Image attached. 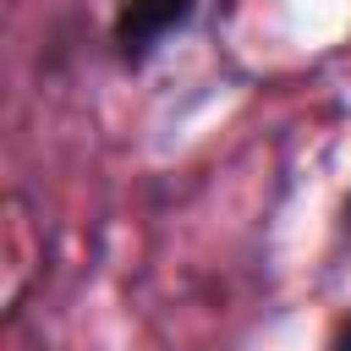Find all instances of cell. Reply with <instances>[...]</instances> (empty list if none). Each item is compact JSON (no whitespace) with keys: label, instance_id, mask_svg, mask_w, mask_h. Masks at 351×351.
I'll return each instance as SVG.
<instances>
[{"label":"cell","instance_id":"obj_1","mask_svg":"<svg viewBox=\"0 0 351 351\" xmlns=\"http://www.w3.org/2000/svg\"><path fill=\"white\" fill-rule=\"evenodd\" d=\"M192 16H197V0H121L115 27H110L121 66H132V71L148 66L165 49V38L192 27Z\"/></svg>","mask_w":351,"mask_h":351},{"label":"cell","instance_id":"obj_2","mask_svg":"<svg viewBox=\"0 0 351 351\" xmlns=\"http://www.w3.org/2000/svg\"><path fill=\"white\" fill-rule=\"evenodd\" d=\"M329 351H351V318L335 329V346H329Z\"/></svg>","mask_w":351,"mask_h":351},{"label":"cell","instance_id":"obj_3","mask_svg":"<svg viewBox=\"0 0 351 351\" xmlns=\"http://www.w3.org/2000/svg\"><path fill=\"white\" fill-rule=\"evenodd\" d=\"M346 236H351V197H346Z\"/></svg>","mask_w":351,"mask_h":351}]
</instances>
